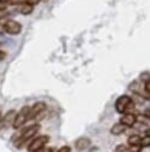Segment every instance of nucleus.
Returning a JSON list of instances; mask_svg holds the SVG:
<instances>
[{"mask_svg": "<svg viewBox=\"0 0 150 152\" xmlns=\"http://www.w3.org/2000/svg\"><path fill=\"white\" fill-rule=\"evenodd\" d=\"M39 130H40V125H39V124H35V125L27 127L26 130H24V131L20 133L19 138L15 140V146L19 148V149L23 148V146H25V144H26L29 140L32 139V137L37 133Z\"/></svg>", "mask_w": 150, "mask_h": 152, "instance_id": "f257e3e1", "label": "nucleus"}, {"mask_svg": "<svg viewBox=\"0 0 150 152\" xmlns=\"http://www.w3.org/2000/svg\"><path fill=\"white\" fill-rule=\"evenodd\" d=\"M30 107L29 106H24L20 111H19V113L17 114V117H15V120H14V123H13V127L14 129H20L26 121H29L30 120Z\"/></svg>", "mask_w": 150, "mask_h": 152, "instance_id": "f03ea898", "label": "nucleus"}, {"mask_svg": "<svg viewBox=\"0 0 150 152\" xmlns=\"http://www.w3.org/2000/svg\"><path fill=\"white\" fill-rule=\"evenodd\" d=\"M4 27H5V32L10 34H18L21 31V25L14 20H6Z\"/></svg>", "mask_w": 150, "mask_h": 152, "instance_id": "7ed1b4c3", "label": "nucleus"}, {"mask_svg": "<svg viewBox=\"0 0 150 152\" xmlns=\"http://www.w3.org/2000/svg\"><path fill=\"white\" fill-rule=\"evenodd\" d=\"M49 142V137L47 136H40L36 138L35 140H32V143L29 145V151L30 152H33L36 150H39L41 148H44V145Z\"/></svg>", "mask_w": 150, "mask_h": 152, "instance_id": "20e7f679", "label": "nucleus"}, {"mask_svg": "<svg viewBox=\"0 0 150 152\" xmlns=\"http://www.w3.org/2000/svg\"><path fill=\"white\" fill-rule=\"evenodd\" d=\"M130 100H131V98H130L129 96H121V97L116 100V104H115L117 112H118V113H124V112H125V107H126V105L129 104Z\"/></svg>", "mask_w": 150, "mask_h": 152, "instance_id": "39448f33", "label": "nucleus"}, {"mask_svg": "<svg viewBox=\"0 0 150 152\" xmlns=\"http://www.w3.org/2000/svg\"><path fill=\"white\" fill-rule=\"evenodd\" d=\"M15 117H17V113H15L14 110L8 111V112L6 113V115H5V118L0 121V129H2V127H8V126L13 125V123H14V120H15Z\"/></svg>", "mask_w": 150, "mask_h": 152, "instance_id": "423d86ee", "label": "nucleus"}, {"mask_svg": "<svg viewBox=\"0 0 150 152\" xmlns=\"http://www.w3.org/2000/svg\"><path fill=\"white\" fill-rule=\"evenodd\" d=\"M45 110H46V104L45 103H43V102L36 103L32 106V109L30 110V119H35V117L37 114H39L40 112H43V111H45Z\"/></svg>", "mask_w": 150, "mask_h": 152, "instance_id": "0eeeda50", "label": "nucleus"}, {"mask_svg": "<svg viewBox=\"0 0 150 152\" xmlns=\"http://www.w3.org/2000/svg\"><path fill=\"white\" fill-rule=\"evenodd\" d=\"M91 145V140L89 138H79L77 142H76V149L79 150V151H83L88 148H90Z\"/></svg>", "mask_w": 150, "mask_h": 152, "instance_id": "6e6552de", "label": "nucleus"}, {"mask_svg": "<svg viewBox=\"0 0 150 152\" xmlns=\"http://www.w3.org/2000/svg\"><path fill=\"white\" fill-rule=\"evenodd\" d=\"M121 123L125 124L128 127H131V126H134L135 123H136V117H135L132 113L124 114V115L122 117V119H121Z\"/></svg>", "mask_w": 150, "mask_h": 152, "instance_id": "1a4fd4ad", "label": "nucleus"}, {"mask_svg": "<svg viewBox=\"0 0 150 152\" xmlns=\"http://www.w3.org/2000/svg\"><path fill=\"white\" fill-rule=\"evenodd\" d=\"M126 125L125 124H123V123H117V124H115L112 127H111V130H110V132L115 134V136H118V134H121V133H123L125 130H126Z\"/></svg>", "mask_w": 150, "mask_h": 152, "instance_id": "9d476101", "label": "nucleus"}, {"mask_svg": "<svg viewBox=\"0 0 150 152\" xmlns=\"http://www.w3.org/2000/svg\"><path fill=\"white\" fill-rule=\"evenodd\" d=\"M32 11H33V5L32 4L25 2L20 6V13L21 14H30V13H32Z\"/></svg>", "mask_w": 150, "mask_h": 152, "instance_id": "9b49d317", "label": "nucleus"}, {"mask_svg": "<svg viewBox=\"0 0 150 152\" xmlns=\"http://www.w3.org/2000/svg\"><path fill=\"white\" fill-rule=\"evenodd\" d=\"M141 138H140V136H137V134H134V136H130L129 137V139H128V143L130 144V145H141Z\"/></svg>", "mask_w": 150, "mask_h": 152, "instance_id": "f8f14e48", "label": "nucleus"}, {"mask_svg": "<svg viewBox=\"0 0 150 152\" xmlns=\"http://www.w3.org/2000/svg\"><path fill=\"white\" fill-rule=\"evenodd\" d=\"M141 146H143V148L150 146V137H149V136L144 137V138L141 140Z\"/></svg>", "mask_w": 150, "mask_h": 152, "instance_id": "ddd939ff", "label": "nucleus"}, {"mask_svg": "<svg viewBox=\"0 0 150 152\" xmlns=\"http://www.w3.org/2000/svg\"><path fill=\"white\" fill-rule=\"evenodd\" d=\"M134 109H135V103H134L132 100H130V102H129V104H128V105H126V107H125V112H128V113H129V112H130V111H132Z\"/></svg>", "mask_w": 150, "mask_h": 152, "instance_id": "4468645a", "label": "nucleus"}, {"mask_svg": "<svg viewBox=\"0 0 150 152\" xmlns=\"http://www.w3.org/2000/svg\"><path fill=\"white\" fill-rule=\"evenodd\" d=\"M146 91L148 92L147 98H148V99H150V79H148V80L146 81Z\"/></svg>", "mask_w": 150, "mask_h": 152, "instance_id": "2eb2a0df", "label": "nucleus"}, {"mask_svg": "<svg viewBox=\"0 0 150 152\" xmlns=\"http://www.w3.org/2000/svg\"><path fill=\"white\" fill-rule=\"evenodd\" d=\"M130 152H141V146L140 145H131V149L129 150Z\"/></svg>", "mask_w": 150, "mask_h": 152, "instance_id": "dca6fc26", "label": "nucleus"}, {"mask_svg": "<svg viewBox=\"0 0 150 152\" xmlns=\"http://www.w3.org/2000/svg\"><path fill=\"white\" fill-rule=\"evenodd\" d=\"M6 20H4L2 18H0V34L5 32V27H4V24H5Z\"/></svg>", "mask_w": 150, "mask_h": 152, "instance_id": "f3484780", "label": "nucleus"}, {"mask_svg": "<svg viewBox=\"0 0 150 152\" xmlns=\"http://www.w3.org/2000/svg\"><path fill=\"white\" fill-rule=\"evenodd\" d=\"M33 152H52V149H50V148H41V149L36 150V151Z\"/></svg>", "mask_w": 150, "mask_h": 152, "instance_id": "a211bd4d", "label": "nucleus"}, {"mask_svg": "<svg viewBox=\"0 0 150 152\" xmlns=\"http://www.w3.org/2000/svg\"><path fill=\"white\" fill-rule=\"evenodd\" d=\"M148 79H150V75H149V73H142V75H141V80H144V81H147Z\"/></svg>", "mask_w": 150, "mask_h": 152, "instance_id": "6ab92c4d", "label": "nucleus"}, {"mask_svg": "<svg viewBox=\"0 0 150 152\" xmlns=\"http://www.w3.org/2000/svg\"><path fill=\"white\" fill-rule=\"evenodd\" d=\"M116 152H125V146L124 145H119L116 148Z\"/></svg>", "mask_w": 150, "mask_h": 152, "instance_id": "aec40b11", "label": "nucleus"}, {"mask_svg": "<svg viewBox=\"0 0 150 152\" xmlns=\"http://www.w3.org/2000/svg\"><path fill=\"white\" fill-rule=\"evenodd\" d=\"M57 152H70V148L69 146H63V148H60Z\"/></svg>", "mask_w": 150, "mask_h": 152, "instance_id": "412c9836", "label": "nucleus"}, {"mask_svg": "<svg viewBox=\"0 0 150 152\" xmlns=\"http://www.w3.org/2000/svg\"><path fill=\"white\" fill-rule=\"evenodd\" d=\"M25 1L29 2V4H32V5H37L39 2V0H25Z\"/></svg>", "mask_w": 150, "mask_h": 152, "instance_id": "4be33fe9", "label": "nucleus"}, {"mask_svg": "<svg viewBox=\"0 0 150 152\" xmlns=\"http://www.w3.org/2000/svg\"><path fill=\"white\" fill-rule=\"evenodd\" d=\"M6 58V53L5 52H2V51H0V61L1 60H4Z\"/></svg>", "mask_w": 150, "mask_h": 152, "instance_id": "5701e85b", "label": "nucleus"}, {"mask_svg": "<svg viewBox=\"0 0 150 152\" xmlns=\"http://www.w3.org/2000/svg\"><path fill=\"white\" fill-rule=\"evenodd\" d=\"M144 115H146L147 118H150V109H148V110L144 111Z\"/></svg>", "mask_w": 150, "mask_h": 152, "instance_id": "b1692460", "label": "nucleus"}, {"mask_svg": "<svg viewBox=\"0 0 150 152\" xmlns=\"http://www.w3.org/2000/svg\"><path fill=\"white\" fill-rule=\"evenodd\" d=\"M146 133H147V136L150 137V129H147V130H146Z\"/></svg>", "mask_w": 150, "mask_h": 152, "instance_id": "393cba45", "label": "nucleus"}, {"mask_svg": "<svg viewBox=\"0 0 150 152\" xmlns=\"http://www.w3.org/2000/svg\"><path fill=\"white\" fill-rule=\"evenodd\" d=\"M0 117H1V112H0Z\"/></svg>", "mask_w": 150, "mask_h": 152, "instance_id": "a878e982", "label": "nucleus"}, {"mask_svg": "<svg viewBox=\"0 0 150 152\" xmlns=\"http://www.w3.org/2000/svg\"><path fill=\"white\" fill-rule=\"evenodd\" d=\"M0 45H1V42H0Z\"/></svg>", "mask_w": 150, "mask_h": 152, "instance_id": "bb28decb", "label": "nucleus"}]
</instances>
